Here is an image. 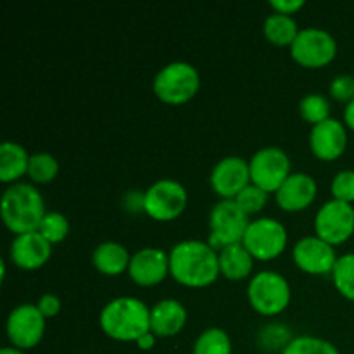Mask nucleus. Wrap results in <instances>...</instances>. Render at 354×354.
<instances>
[{"label":"nucleus","instance_id":"obj_1","mask_svg":"<svg viewBox=\"0 0 354 354\" xmlns=\"http://www.w3.org/2000/svg\"><path fill=\"white\" fill-rule=\"evenodd\" d=\"M169 256V277L190 289H203L220 277L218 251L207 242L183 241L173 245Z\"/></svg>","mask_w":354,"mask_h":354},{"label":"nucleus","instance_id":"obj_2","mask_svg":"<svg viewBox=\"0 0 354 354\" xmlns=\"http://www.w3.org/2000/svg\"><path fill=\"white\" fill-rule=\"evenodd\" d=\"M99 325L114 341L137 342L151 332V308L137 297H116L102 308Z\"/></svg>","mask_w":354,"mask_h":354},{"label":"nucleus","instance_id":"obj_3","mask_svg":"<svg viewBox=\"0 0 354 354\" xmlns=\"http://www.w3.org/2000/svg\"><path fill=\"white\" fill-rule=\"evenodd\" d=\"M45 214V201L33 183H14L2 194L0 216L12 234L37 232Z\"/></svg>","mask_w":354,"mask_h":354},{"label":"nucleus","instance_id":"obj_4","mask_svg":"<svg viewBox=\"0 0 354 354\" xmlns=\"http://www.w3.org/2000/svg\"><path fill=\"white\" fill-rule=\"evenodd\" d=\"M201 88L199 71L185 61H175L159 69L152 90L161 102L180 106L197 95Z\"/></svg>","mask_w":354,"mask_h":354},{"label":"nucleus","instance_id":"obj_5","mask_svg":"<svg viewBox=\"0 0 354 354\" xmlns=\"http://www.w3.org/2000/svg\"><path fill=\"white\" fill-rule=\"evenodd\" d=\"M292 297L290 283L280 273L263 270L249 280L248 299L256 313L263 317H277L287 310Z\"/></svg>","mask_w":354,"mask_h":354},{"label":"nucleus","instance_id":"obj_6","mask_svg":"<svg viewBox=\"0 0 354 354\" xmlns=\"http://www.w3.org/2000/svg\"><path fill=\"white\" fill-rule=\"evenodd\" d=\"M249 216L239 207L235 199H221L209 213V241L207 244L214 251H221L232 244H239L244 239L249 227Z\"/></svg>","mask_w":354,"mask_h":354},{"label":"nucleus","instance_id":"obj_7","mask_svg":"<svg viewBox=\"0 0 354 354\" xmlns=\"http://www.w3.org/2000/svg\"><path fill=\"white\" fill-rule=\"evenodd\" d=\"M287 241L286 227L275 218L263 216L249 223L242 244L256 261H272L286 251Z\"/></svg>","mask_w":354,"mask_h":354},{"label":"nucleus","instance_id":"obj_8","mask_svg":"<svg viewBox=\"0 0 354 354\" xmlns=\"http://www.w3.org/2000/svg\"><path fill=\"white\" fill-rule=\"evenodd\" d=\"M185 187L173 178H161L144 192V213L156 221H173L185 211Z\"/></svg>","mask_w":354,"mask_h":354},{"label":"nucleus","instance_id":"obj_9","mask_svg":"<svg viewBox=\"0 0 354 354\" xmlns=\"http://www.w3.org/2000/svg\"><path fill=\"white\" fill-rule=\"evenodd\" d=\"M290 55L299 66L318 69L330 64L337 55V41L322 28H304L290 45Z\"/></svg>","mask_w":354,"mask_h":354},{"label":"nucleus","instance_id":"obj_10","mask_svg":"<svg viewBox=\"0 0 354 354\" xmlns=\"http://www.w3.org/2000/svg\"><path fill=\"white\" fill-rule=\"evenodd\" d=\"M251 183L268 194H275L282 183L289 178L290 158L280 147H263L249 161Z\"/></svg>","mask_w":354,"mask_h":354},{"label":"nucleus","instance_id":"obj_11","mask_svg":"<svg viewBox=\"0 0 354 354\" xmlns=\"http://www.w3.org/2000/svg\"><path fill=\"white\" fill-rule=\"evenodd\" d=\"M354 234L353 204L330 199L318 209L315 216V235L330 245L348 242Z\"/></svg>","mask_w":354,"mask_h":354},{"label":"nucleus","instance_id":"obj_12","mask_svg":"<svg viewBox=\"0 0 354 354\" xmlns=\"http://www.w3.org/2000/svg\"><path fill=\"white\" fill-rule=\"evenodd\" d=\"M47 318L41 315L37 304L24 303L14 308L7 317L6 330L10 344L21 351H28L38 346L45 334Z\"/></svg>","mask_w":354,"mask_h":354},{"label":"nucleus","instance_id":"obj_13","mask_svg":"<svg viewBox=\"0 0 354 354\" xmlns=\"http://www.w3.org/2000/svg\"><path fill=\"white\" fill-rule=\"evenodd\" d=\"M292 259L301 272L310 275H327L332 273L339 258L334 245L327 244L317 235H308L294 244Z\"/></svg>","mask_w":354,"mask_h":354},{"label":"nucleus","instance_id":"obj_14","mask_svg":"<svg viewBox=\"0 0 354 354\" xmlns=\"http://www.w3.org/2000/svg\"><path fill=\"white\" fill-rule=\"evenodd\" d=\"M209 182L221 199H235L251 183L249 162L239 156H227L214 165Z\"/></svg>","mask_w":354,"mask_h":354},{"label":"nucleus","instance_id":"obj_15","mask_svg":"<svg viewBox=\"0 0 354 354\" xmlns=\"http://www.w3.org/2000/svg\"><path fill=\"white\" fill-rule=\"evenodd\" d=\"M128 275L137 286L154 287L169 275V256L159 248H144L131 254Z\"/></svg>","mask_w":354,"mask_h":354},{"label":"nucleus","instance_id":"obj_16","mask_svg":"<svg viewBox=\"0 0 354 354\" xmlns=\"http://www.w3.org/2000/svg\"><path fill=\"white\" fill-rule=\"evenodd\" d=\"M348 147V128L342 121L328 118L320 124H315L310 131V149L315 158L322 161H335Z\"/></svg>","mask_w":354,"mask_h":354},{"label":"nucleus","instance_id":"obj_17","mask_svg":"<svg viewBox=\"0 0 354 354\" xmlns=\"http://www.w3.org/2000/svg\"><path fill=\"white\" fill-rule=\"evenodd\" d=\"M318 194L317 180L308 173H292L275 192L277 204L287 213H299L313 204Z\"/></svg>","mask_w":354,"mask_h":354},{"label":"nucleus","instance_id":"obj_18","mask_svg":"<svg viewBox=\"0 0 354 354\" xmlns=\"http://www.w3.org/2000/svg\"><path fill=\"white\" fill-rule=\"evenodd\" d=\"M52 244H48L40 232H28V234L16 235L10 244V259L21 270L41 268L50 259Z\"/></svg>","mask_w":354,"mask_h":354},{"label":"nucleus","instance_id":"obj_19","mask_svg":"<svg viewBox=\"0 0 354 354\" xmlns=\"http://www.w3.org/2000/svg\"><path fill=\"white\" fill-rule=\"evenodd\" d=\"M187 324V310L180 301L161 299L151 308V332L156 337H175Z\"/></svg>","mask_w":354,"mask_h":354},{"label":"nucleus","instance_id":"obj_20","mask_svg":"<svg viewBox=\"0 0 354 354\" xmlns=\"http://www.w3.org/2000/svg\"><path fill=\"white\" fill-rule=\"evenodd\" d=\"M254 261L251 252L244 248L242 242L232 244L218 251V263H220V275L232 282L245 280L251 277Z\"/></svg>","mask_w":354,"mask_h":354},{"label":"nucleus","instance_id":"obj_21","mask_svg":"<svg viewBox=\"0 0 354 354\" xmlns=\"http://www.w3.org/2000/svg\"><path fill=\"white\" fill-rule=\"evenodd\" d=\"M131 254L128 249L120 242H102L93 249L92 265L95 266L97 272L107 277H118L121 273L128 272Z\"/></svg>","mask_w":354,"mask_h":354},{"label":"nucleus","instance_id":"obj_22","mask_svg":"<svg viewBox=\"0 0 354 354\" xmlns=\"http://www.w3.org/2000/svg\"><path fill=\"white\" fill-rule=\"evenodd\" d=\"M31 154H28L26 149L16 142L6 140L0 145V182L19 183L24 175H28V166H30Z\"/></svg>","mask_w":354,"mask_h":354},{"label":"nucleus","instance_id":"obj_23","mask_svg":"<svg viewBox=\"0 0 354 354\" xmlns=\"http://www.w3.org/2000/svg\"><path fill=\"white\" fill-rule=\"evenodd\" d=\"M299 31L301 30L297 28L296 19L292 16L279 12L270 14L263 24V33H265L266 40L277 47H290L296 41Z\"/></svg>","mask_w":354,"mask_h":354},{"label":"nucleus","instance_id":"obj_24","mask_svg":"<svg viewBox=\"0 0 354 354\" xmlns=\"http://www.w3.org/2000/svg\"><path fill=\"white\" fill-rule=\"evenodd\" d=\"M192 354H232L230 335L223 328H206L194 342Z\"/></svg>","mask_w":354,"mask_h":354},{"label":"nucleus","instance_id":"obj_25","mask_svg":"<svg viewBox=\"0 0 354 354\" xmlns=\"http://www.w3.org/2000/svg\"><path fill=\"white\" fill-rule=\"evenodd\" d=\"M59 173V161L50 152H35L30 158L28 176L37 185H47Z\"/></svg>","mask_w":354,"mask_h":354},{"label":"nucleus","instance_id":"obj_26","mask_svg":"<svg viewBox=\"0 0 354 354\" xmlns=\"http://www.w3.org/2000/svg\"><path fill=\"white\" fill-rule=\"evenodd\" d=\"M330 275L339 294L346 299L354 301V252L339 256Z\"/></svg>","mask_w":354,"mask_h":354},{"label":"nucleus","instance_id":"obj_27","mask_svg":"<svg viewBox=\"0 0 354 354\" xmlns=\"http://www.w3.org/2000/svg\"><path fill=\"white\" fill-rule=\"evenodd\" d=\"M282 354H341L332 342L315 335H299L290 339Z\"/></svg>","mask_w":354,"mask_h":354},{"label":"nucleus","instance_id":"obj_28","mask_svg":"<svg viewBox=\"0 0 354 354\" xmlns=\"http://www.w3.org/2000/svg\"><path fill=\"white\" fill-rule=\"evenodd\" d=\"M299 113L308 123L320 124L330 118V102L322 93H308L301 99Z\"/></svg>","mask_w":354,"mask_h":354},{"label":"nucleus","instance_id":"obj_29","mask_svg":"<svg viewBox=\"0 0 354 354\" xmlns=\"http://www.w3.org/2000/svg\"><path fill=\"white\" fill-rule=\"evenodd\" d=\"M38 232L41 234V237L48 242V244H61L69 234V221L68 218L62 213L57 211H50L44 216Z\"/></svg>","mask_w":354,"mask_h":354},{"label":"nucleus","instance_id":"obj_30","mask_svg":"<svg viewBox=\"0 0 354 354\" xmlns=\"http://www.w3.org/2000/svg\"><path fill=\"white\" fill-rule=\"evenodd\" d=\"M268 192H265L263 189L256 187L254 183H249V185L235 197V203L239 204V207H241L248 216H251V214H258L259 211H263V207L268 203Z\"/></svg>","mask_w":354,"mask_h":354},{"label":"nucleus","instance_id":"obj_31","mask_svg":"<svg viewBox=\"0 0 354 354\" xmlns=\"http://www.w3.org/2000/svg\"><path fill=\"white\" fill-rule=\"evenodd\" d=\"M332 197L335 201L353 204L354 203V171L353 169H342L334 176L330 183Z\"/></svg>","mask_w":354,"mask_h":354},{"label":"nucleus","instance_id":"obj_32","mask_svg":"<svg viewBox=\"0 0 354 354\" xmlns=\"http://www.w3.org/2000/svg\"><path fill=\"white\" fill-rule=\"evenodd\" d=\"M330 97L337 102H351L354 99V75H339L335 76L328 86Z\"/></svg>","mask_w":354,"mask_h":354},{"label":"nucleus","instance_id":"obj_33","mask_svg":"<svg viewBox=\"0 0 354 354\" xmlns=\"http://www.w3.org/2000/svg\"><path fill=\"white\" fill-rule=\"evenodd\" d=\"M37 306L45 318H54L57 317L59 311H61V299H59L55 294L48 292V294H44V296L38 299Z\"/></svg>","mask_w":354,"mask_h":354},{"label":"nucleus","instance_id":"obj_34","mask_svg":"<svg viewBox=\"0 0 354 354\" xmlns=\"http://www.w3.org/2000/svg\"><path fill=\"white\" fill-rule=\"evenodd\" d=\"M272 9L279 14H286V16H292L294 12L304 7V0H272L270 2Z\"/></svg>","mask_w":354,"mask_h":354},{"label":"nucleus","instance_id":"obj_35","mask_svg":"<svg viewBox=\"0 0 354 354\" xmlns=\"http://www.w3.org/2000/svg\"><path fill=\"white\" fill-rule=\"evenodd\" d=\"M156 335L152 334V332H147L145 335H142L140 339H138L135 344L138 346V349H142V351H149V349H152L156 346Z\"/></svg>","mask_w":354,"mask_h":354},{"label":"nucleus","instance_id":"obj_36","mask_svg":"<svg viewBox=\"0 0 354 354\" xmlns=\"http://www.w3.org/2000/svg\"><path fill=\"white\" fill-rule=\"evenodd\" d=\"M342 118H344V121H342V123L346 124V128L354 131V99L351 100V102L346 104L344 114H342Z\"/></svg>","mask_w":354,"mask_h":354},{"label":"nucleus","instance_id":"obj_37","mask_svg":"<svg viewBox=\"0 0 354 354\" xmlns=\"http://www.w3.org/2000/svg\"><path fill=\"white\" fill-rule=\"evenodd\" d=\"M0 354H26V353L21 351V349H17V348H14V346H7V348H2Z\"/></svg>","mask_w":354,"mask_h":354}]
</instances>
